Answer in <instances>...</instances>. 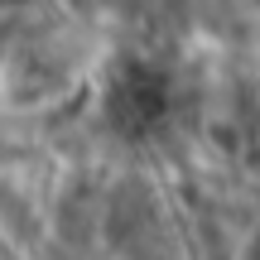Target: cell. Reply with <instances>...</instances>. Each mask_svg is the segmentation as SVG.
<instances>
[{
	"label": "cell",
	"mask_w": 260,
	"mask_h": 260,
	"mask_svg": "<svg viewBox=\"0 0 260 260\" xmlns=\"http://www.w3.org/2000/svg\"><path fill=\"white\" fill-rule=\"evenodd\" d=\"M159 207H154V193H149L140 178H125L116 183L111 203H106V236H111L121 251L135 255V246L154 241V222H159Z\"/></svg>",
	"instance_id": "cell-2"
},
{
	"label": "cell",
	"mask_w": 260,
	"mask_h": 260,
	"mask_svg": "<svg viewBox=\"0 0 260 260\" xmlns=\"http://www.w3.org/2000/svg\"><path fill=\"white\" fill-rule=\"evenodd\" d=\"M169 73L149 58H121L106 82V125L121 140H145L169 116Z\"/></svg>",
	"instance_id": "cell-1"
}]
</instances>
